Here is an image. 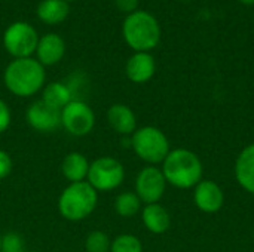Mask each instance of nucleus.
Instances as JSON below:
<instances>
[{
    "instance_id": "1",
    "label": "nucleus",
    "mask_w": 254,
    "mask_h": 252,
    "mask_svg": "<svg viewBox=\"0 0 254 252\" xmlns=\"http://www.w3.org/2000/svg\"><path fill=\"white\" fill-rule=\"evenodd\" d=\"M6 89L19 98H30L46 85L45 67L33 56L12 59L3 73Z\"/></svg>"
},
{
    "instance_id": "2",
    "label": "nucleus",
    "mask_w": 254,
    "mask_h": 252,
    "mask_svg": "<svg viewBox=\"0 0 254 252\" xmlns=\"http://www.w3.org/2000/svg\"><path fill=\"white\" fill-rule=\"evenodd\" d=\"M122 34L134 52H150L161 40V25L152 13L138 9L127 15L122 24Z\"/></svg>"
},
{
    "instance_id": "3",
    "label": "nucleus",
    "mask_w": 254,
    "mask_h": 252,
    "mask_svg": "<svg viewBox=\"0 0 254 252\" xmlns=\"http://www.w3.org/2000/svg\"><path fill=\"white\" fill-rule=\"evenodd\" d=\"M98 205V192L88 183H71L68 184L58 198L60 215L71 223L88 218Z\"/></svg>"
},
{
    "instance_id": "4",
    "label": "nucleus",
    "mask_w": 254,
    "mask_h": 252,
    "mask_svg": "<svg viewBox=\"0 0 254 252\" xmlns=\"http://www.w3.org/2000/svg\"><path fill=\"white\" fill-rule=\"evenodd\" d=\"M162 174L165 181L179 187L189 189L196 186L202 177V165L198 156L189 150L177 149L168 153L162 162Z\"/></svg>"
},
{
    "instance_id": "5",
    "label": "nucleus",
    "mask_w": 254,
    "mask_h": 252,
    "mask_svg": "<svg viewBox=\"0 0 254 252\" xmlns=\"http://www.w3.org/2000/svg\"><path fill=\"white\" fill-rule=\"evenodd\" d=\"M131 147L135 154L147 163H161L170 153L165 134L155 126H143L131 135Z\"/></svg>"
},
{
    "instance_id": "6",
    "label": "nucleus",
    "mask_w": 254,
    "mask_h": 252,
    "mask_svg": "<svg viewBox=\"0 0 254 252\" xmlns=\"http://www.w3.org/2000/svg\"><path fill=\"white\" fill-rule=\"evenodd\" d=\"M125 180L124 165L112 156H100L89 163L86 181L98 192L116 190Z\"/></svg>"
},
{
    "instance_id": "7",
    "label": "nucleus",
    "mask_w": 254,
    "mask_h": 252,
    "mask_svg": "<svg viewBox=\"0 0 254 252\" xmlns=\"http://www.w3.org/2000/svg\"><path fill=\"white\" fill-rule=\"evenodd\" d=\"M39 34L36 28L24 21L12 22L3 33V46L13 58H30L36 53Z\"/></svg>"
},
{
    "instance_id": "8",
    "label": "nucleus",
    "mask_w": 254,
    "mask_h": 252,
    "mask_svg": "<svg viewBox=\"0 0 254 252\" xmlns=\"http://www.w3.org/2000/svg\"><path fill=\"white\" fill-rule=\"evenodd\" d=\"M95 126V113L83 100H73L61 110V128L73 137H86Z\"/></svg>"
},
{
    "instance_id": "9",
    "label": "nucleus",
    "mask_w": 254,
    "mask_h": 252,
    "mask_svg": "<svg viewBox=\"0 0 254 252\" xmlns=\"http://www.w3.org/2000/svg\"><path fill=\"white\" fill-rule=\"evenodd\" d=\"M25 120L36 132L51 134L61 128V110L46 104L43 100H37L28 105Z\"/></svg>"
},
{
    "instance_id": "10",
    "label": "nucleus",
    "mask_w": 254,
    "mask_h": 252,
    "mask_svg": "<svg viewBox=\"0 0 254 252\" xmlns=\"http://www.w3.org/2000/svg\"><path fill=\"white\" fill-rule=\"evenodd\" d=\"M165 177L161 169L155 166L143 168L135 178V195L146 205L158 203L165 192Z\"/></svg>"
},
{
    "instance_id": "11",
    "label": "nucleus",
    "mask_w": 254,
    "mask_h": 252,
    "mask_svg": "<svg viewBox=\"0 0 254 252\" xmlns=\"http://www.w3.org/2000/svg\"><path fill=\"white\" fill-rule=\"evenodd\" d=\"M65 53V42L60 34L48 33L39 39L36 59L46 68L58 64Z\"/></svg>"
},
{
    "instance_id": "12",
    "label": "nucleus",
    "mask_w": 254,
    "mask_h": 252,
    "mask_svg": "<svg viewBox=\"0 0 254 252\" xmlns=\"http://www.w3.org/2000/svg\"><path fill=\"white\" fill-rule=\"evenodd\" d=\"M156 71L155 58L149 52H134L127 61L125 74L134 83L149 82Z\"/></svg>"
},
{
    "instance_id": "13",
    "label": "nucleus",
    "mask_w": 254,
    "mask_h": 252,
    "mask_svg": "<svg viewBox=\"0 0 254 252\" xmlns=\"http://www.w3.org/2000/svg\"><path fill=\"white\" fill-rule=\"evenodd\" d=\"M107 122L110 128L124 137H131L137 129V119L134 111L125 104H113L107 110Z\"/></svg>"
},
{
    "instance_id": "14",
    "label": "nucleus",
    "mask_w": 254,
    "mask_h": 252,
    "mask_svg": "<svg viewBox=\"0 0 254 252\" xmlns=\"http://www.w3.org/2000/svg\"><path fill=\"white\" fill-rule=\"evenodd\" d=\"M193 198L196 206L204 212H216L223 205V192L214 181H199Z\"/></svg>"
},
{
    "instance_id": "15",
    "label": "nucleus",
    "mask_w": 254,
    "mask_h": 252,
    "mask_svg": "<svg viewBox=\"0 0 254 252\" xmlns=\"http://www.w3.org/2000/svg\"><path fill=\"white\" fill-rule=\"evenodd\" d=\"M89 163L91 162L86 159V156L83 153L70 151L64 156V159L61 162V174L68 181V184L86 181Z\"/></svg>"
},
{
    "instance_id": "16",
    "label": "nucleus",
    "mask_w": 254,
    "mask_h": 252,
    "mask_svg": "<svg viewBox=\"0 0 254 252\" xmlns=\"http://www.w3.org/2000/svg\"><path fill=\"white\" fill-rule=\"evenodd\" d=\"M141 220L144 227L155 235H162L170 229L171 218L168 211L159 203H150L143 208Z\"/></svg>"
},
{
    "instance_id": "17",
    "label": "nucleus",
    "mask_w": 254,
    "mask_h": 252,
    "mask_svg": "<svg viewBox=\"0 0 254 252\" xmlns=\"http://www.w3.org/2000/svg\"><path fill=\"white\" fill-rule=\"evenodd\" d=\"M70 6L64 0H42L36 7L37 18L48 25H57L67 19Z\"/></svg>"
},
{
    "instance_id": "18",
    "label": "nucleus",
    "mask_w": 254,
    "mask_h": 252,
    "mask_svg": "<svg viewBox=\"0 0 254 252\" xmlns=\"http://www.w3.org/2000/svg\"><path fill=\"white\" fill-rule=\"evenodd\" d=\"M235 174L238 183L254 195V144L246 147L237 159Z\"/></svg>"
},
{
    "instance_id": "19",
    "label": "nucleus",
    "mask_w": 254,
    "mask_h": 252,
    "mask_svg": "<svg viewBox=\"0 0 254 252\" xmlns=\"http://www.w3.org/2000/svg\"><path fill=\"white\" fill-rule=\"evenodd\" d=\"M40 100H43L46 104H49L58 110H63L70 101L74 100V95L68 85L63 83V82H51L43 86Z\"/></svg>"
},
{
    "instance_id": "20",
    "label": "nucleus",
    "mask_w": 254,
    "mask_h": 252,
    "mask_svg": "<svg viewBox=\"0 0 254 252\" xmlns=\"http://www.w3.org/2000/svg\"><path fill=\"white\" fill-rule=\"evenodd\" d=\"M141 209V201L134 192H124L115 199V211L122 218H131Z\"/></svg>"
},
{
    "instance_id": "21",
    "label": "nucleus",
    "mask_w": 254,
    "mask_h": 252,
    "mask_svg": "<svg viewBox=\"0 0 254 252\" xmlns=\"http://www.w3.org/2000/svg\"><path fill=\"white\" fill-rule=\"evenodd\" d=\"M110 252H143V245L137 236L124 233L112 241Z\"/></svg>"
},
{
    "instance_id": "22",
    "label": "nucleus",
    "mask_w": 254,
    "mask_h": 252,
    "mask_svg": "<svg viewBox=\"0 0 254 252\" xmlns=\"http://www.w3.org/2000/svg\"><path fill=\"white\" fill-rule=\"evenodd\" d=\"M110 238L101 230H92L85 238L86 252H110Z\"/></svg>"
},
{
    "instance_id": "23",
    "label": "nucleus",
    "mask_w": 254,
    "mask_h": 252,
    "mask_svg": "<svg viewBox=\"0 0 254 252\" xmlns=\"http://www.w3.org/2000/svg\"><path fill=\"white\" fill-rule=\"evenodd\" d=\"M0 252H25L24 238L16 232H7L1 236V251Z\"/></svg>"
},
{
    "instance_id": "24",
    "label": "nucleus",
    "mask_w": 254,
    "mask_h": 252,
    "mask_svg": "<svg viewBox=\"0 0 254 252\" xmlns=\"http://www.w3.org/2000/svg\"><path fill=\"white\" fill-rule=\"evenodd\" d=\"M13 169V160L6 150L0 149V180H4L10 175Z\"/></svg>"
},
{
    "instance_id": "25",
    "label": "nucleus",
    "mask_w": 254,
    "mask_h": 252,
    "mask_svg": "<svg viewBox=\"0 0 254 252\" xmlns=\"http://www.w3.org/2000/svg\"><path fill=\"white\" fill-rule=\"evenodd\" d=\"M12 122V113L9 105L0 98V134L6 132Z\"/></svg>"
},
{
    "instance_id": "26",
    "label": "nucleus",
    "mask_w": 254,
    "mask_h": 252,
    "mask_svg": "<svg viewBox=\"0 0 254 252\" xmlns=\"http://www.w3.org/2000/svg\"><path fill=\"white\" fill-rule=\"evenodd\" d=\"M115 4L121 12L129 15V13H134L135 10H138L140 0H115Z\"/></svg>"
},
{
    "instance_id": "27",
    "label": "nucleus",
    "mask_w": 254,
    "mask_h": 252,
    "mask_svg": "<svg viewBox=\"0 0 254 252\" xmlns=\"http://www.w3.org/2000/svg\"><path fill=\"white\" fill-rule=\"evenodd\" d=\"M238 1L243 4H247V6H253L254 4V0H238Z\"/></svg>"
},
{
    "instance_id": "28",
    "label": "nucleus",
    "mask_w": 254,
    "mask_h": 252,
    "mask_svg": "<svg viewBox=\"0 0 254 252\" xmlns=\"http://www.w3.org/2000/svg\"><path fill=\"white\" fill-rule=\"evenodd\" d=\"M0 251H1V236H0Z\"/></svg>"
},
{
    "instance_id": "29",
    "label": "nucleus",
    "mask_w": 254,
    "mask_h": 252,
    "mask_svg": "<svg viewBox=\"0 0 254 252\" xmlns=\"http://www.w3.org/2000/svg\"><path fill=\"white\" fill-rule=\"evenodd\" d=\"M64 1H67V3H68V1H74V0H64Z\"/></svg>"
},
{
    "instance_id": "30",
    "label": "nucleus",
    "mask_w": 254,
    "mask_h": 252,
    "mask_svg": "<svg viewBox=\"0 0 254 252\" xmlns=\"http://www.w3.org/2000/svg\"><path fill=\"white\" fill-rule=\"evenodd\" d=\"M28 252H37V251H28Z\"/></svg>"
}]
</instances>
